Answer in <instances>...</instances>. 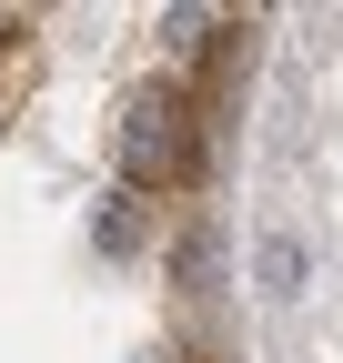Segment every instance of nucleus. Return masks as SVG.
Instances as JSON below:
<instances>
[{"label":"nucleus","mask_w":343,"mask_h":363,"mask_svg":"<svg viewBox=\"0 0 343 363\" xmlns=\"http://www.w3.org/2000/svg\"><path fill=\"white\" fill-rule=\"evenodd\" d=\"M111 152H121V182H132V192H182V182L202 172V111H192V91H172V81L132 91Z\"/></svg>","instance_id":"obj_1"},{"label":"nucleus","mask_w":343,"mask_h":363,"mask_svg":"<svg viewBox=\"0 0 343 363\" xmlns=\"http://www.w3.org/2000/svg\"><path fill=\"white\" fill-rule=\"evenodd\" d=\"M263 272H273V293H293V283H303V252L273 233V242H263Z\"/></svg>","instance_id":"obj_3"},{"label":"nucleus","mask_w":343,"mask_h":363,"mask_svg":"<svg viewBox=\"0 0 343 363\" xmlns=\"http://www.w3.org/2000/svg\"><path fill=\"white\" fill-rule=\"evenodd\" d=\"M101 242H111V252H142V202H111V222H101Z\"/></svg>","instance_id":"obj_2"}]
</instances>
